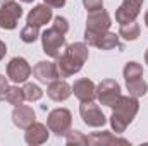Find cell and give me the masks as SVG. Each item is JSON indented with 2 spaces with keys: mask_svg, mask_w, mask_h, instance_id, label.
<instances>
[{
  "mask_svg": "<svg viewBox=\"0 0 148 146\" xmlns=\"http://www.w3.org/2000/svg\"><path fill=\"white\" fill-rule=\"evenodd\" d=\"M90 57V50L86 43H71L66 46V50L57 57V69L60 77H71L74 74H77L84 62Z\"/></svg>",
  "mask_w": 148,
  "mask_h": 146,
  "instance_id": "6da1fadb",
  "label": "cell"
},
{
  "mask_svg": "<svg viewBox=\"0 0 148 146\" xmlns=\"http://www.w3.org/2000/svg\"><path fill=\"white\" fill-rule=\"evenodd\" d=\"M140 110V103L138 98L127 95V96H119V100L114 103L112 107V115H110V126L112 131L115 134H122L127 126L134 120L136 113Z\"/></svg>",
  "mask_w": 148,
  "mask_h": 146,
  "instance_id": "7a4b0ae2",
  "label": "cell"
},
{
  "mask_svg": "<svg viewBox=\"0 0 148 146\" xmlns=\"http://www.w3.org/2000/svg\"><path fill=\"white\" fill-rule=\"evenodd\" d=\"M112 19L109 12L102 7L98 10H91L88 12L86 17V29H84V41L88 46H97L98 40L103 36L109 29H110Z\"/></svg>",
  "mask_w": 148,
  "mask_h": 146,
  "instance_id": "3957f363",
  "label": "cell"
},
{
  "mask_svg": "<svg viewBox=\"0 0 148 146\" xmlns=\"http://www.w3.org/2000/svg\"><path fill=\"white\" fill-rule=\"evenodd\" d=\"M47 126L55 136H66L73 126V113L67 108H53L47 117Z\"/></svg>",
  "mask_w": 148,
  "mask_h": 146,
  "instance_id": "277c9868",
  "label": "cell"
},
{
  "mask_svg": "<svg viewBox=\"0 0 148 146\" xmlns=\"http://www.w3.org/2000/svg\"><path fill=\"white\" fill-rule=\"evenodd\" d=\"M41 46H43V52L52 57V59H57L67 46L66 43V35H62L60 31H57L55 28H50V29H45L43 35H41Z\"/></svg>",
  "mask_w": 148,
  "mask_h": 146,
  "instance_id": "5b68a950",
  "label": "cell"
},
{
  "mask_svg": "<svg viewBox=\"0 0 148 146\" xmlns=\"http://www.w3.org/2000/svg\"><path fill=\"white\" fill-rule=\"evenodd\" d=\"M121 96V84L114 79H103L97 86V100L103 107H114V103Z\"/></svg>",
  "mask_w": 148,
  "mask_h": 146,
  "instance_id": "8992f818",
  "label": "cell"
},
{
  "mask_svg": "<svg viewBox=\"0 0 148 146\" xmlns=\"http://www.w3.org/2000/svg\"><path fill=\"white\" fill-rule=\"evenodd\" d=\"M23 16V7L19 2H5L0 5V28L2 29H16L17 23Z\"/></svg>",
  "mask_w": 148,
  "mask_h": 146,
  "instance_id": "52a82bcc",
  "label": "cell"
},
{
  "mask_svg": "<svg viewBox=\"0 0 148 146\" xmlns=\"http://www.w3.org/2000/svg\"><path fill=\"white\" fill-rule=\"evenodd\" d=\"M31 74H33V69L24 57H14L7 64V77L16 84L26 83Z\"/></svg>",
  "mask_w": 148,
  "mask_h": 146,
  "instance_id": "ba28073f",
  "label": "cell"
},
{
  "mask_svg": "<svg viewBox=\"0 0 148 146\" xmlns=\"http://www.w3.org/2000/svg\"><path fill=\"white\" fill-rule=\"evenodd\" d=\"M79 115L88 127H102L107 122L103 112L98 105H95V102H83L79 107Z\"/></svg>",
  "mask_w": 148,
  "mask_h": 146,
  "instance_id": "9c48e42d",
  "label": "cell"
},
{
  "mask_svg": "<svg viewBox=\"0 0 148 146\" xmlns=\"http://www.w3.org/2000/svg\"><path fill=\"white\" fill-rule=\"evenodd\" d=\"M145 0H122L119 9L115 10V21L119 24H126L131 21H136V17L141 12V5Z\"/></svg>",
  "mask_w": 148,
  "mask_h": 146,
  "instance_id": "30bf717a",
  "label": "cell"
},
{
  "mask_svg": "<svg viewBox=\"0 0 148 146\" xmlns=\"http://www.w3.org/2000/svg\"><path fill=\"white\" fill-rule=\"evenodd\" d=\"M73 93L81 103L83 102H93L97 98V84L88 77H81V79L74 81Z\"/></svg>",
  "mask_w": 148,
  "mask_h": 146,
  "instance_id": "8fae6325",
  "label": "cell"
},
{
  "mask_svg": "<svg viewBox=\"0 0 148 146\" xmlns=\"http://www.w3.org/2000/svg\"><path fill=\"white\" fill-rule=\"evenodd\" d=\"M33 76L36 77L40 83H43V84H50L52 81L60 77L57 64L50 62V60H40L36 65L33 67Z\"/></svg>",
  "mask_w": 148,
  "mask_h": 146,
  "instance_id": "7c38bea8",
  "label": "cell"
},
{
  "mask_svg": "<svg viewBox=\"0 0 148 146\" xmlns=\"http://www.w3.org/2000/svg\"><path fill=\"white\" fill-rule=\"evenodd\" d=\"M35 120H36V113L29 105H23L21 103V105L14 107V110H12V122H14L16 127L26 131Z\"/></svg>",
  "mask_w": 148,
  "mask_h": 146,
  "instance_id": "4fadbf2b",
  "label": "cell"
},
{
  "mask_svg": "<svg viewBox=\"0 0 148 146\" xmlns=\"http://www.w3.org/2000/svg\"><path fill=\"white\" fill-rule=\"evenodd\" d=\"M48 136H50V129L48 126L45 124H40V122H33L26 132H24V141L28 143L29 146H35V145H43L48 141Z\"/></svg>",
  "mask_w": 148,
  "mask_h": 146,
  "instance_id": "5bb4252c",
  "label": "cell"
},
{
  "mask_svg": "<svg viewBox=\"0 0 148 146\" xmlns=\"http://www.w3.org/2000/svg\"><path fill=\"white\" fill-rule=\"evenodd\" d=\"M53 17V9L47 3H40V5H35L29 14H28V19L26 23L31 24V26H43L47 23H50V19Z\"/></svg>",
  "mask_w": 148,
  "mask_h": 146,
  "instance_id": "9a60e30c",
  "label": "cell"
},
{
  "mask_svg": "<svg viewBox=\"0 0 148 146\" xmlns=\"http://www.w3.org/2000/svg\"><path fill=\"white\" fill-rule=\"evenodd\" d=\"M88 145L91 146H114V145H124L129 146V141L119 136H114L109 131H100V132H91L88 136Z\"/></svg>",
  "mask_w": 148,
  "mask_h": 146,
  "instance_id": "2e32d148",
  "label": "cell"
},
{
  "mask_svg": "<svg viewBox=\"0 0 148 146\" xmlns=\"http://www.w3.org/2000/svg\"><path fill=\"white\" fill-rule=\"evenodd\" d=\"M73 95V86H69L64 79H55L47 86V96L53 102H66Z\"/></svg>",
  "mask_w": 148,
  "mask_h": 146,
  "instance_id": "e0dca14e",
  "label": "cell"
},
{
  "mask_svg": "<svg viewBox=\"0 0 148 146\" xmlns=\"http://www.w3.org/2000/svg\"><path fill=\"white\" fill-rule=\"evenodd\" d=\"M140 33H141L140 24H138L136 21H131V23L121 24V28H119V33H117V35H119L121 38H124L126 41H134V40H138Z\"/></svg>",
  "mask_w": 148,
  "mask_h": 146,
  "instance_id": "ac0fdd59",
  "label": "cell"
},
{
  "mask_svg": "<svg viewBox=\"0 0 148 146\" xmlns=\"http://www.w3.org/2000/svg\"><path fill=\"white\" fill-rule=\"evenodd\" d=\"M0 98L5 100L9 105H14V107L21 105V103L26 100V98H24V93H23V88H19V86H9L7 91H5Z\"/></svg>",
  "mask_w": 148,
  "mask_h": 146,
  "instance_id": "d6986e66",
  "label": "cell"
},
{
  "mask_svg": "<svg viewBox=\"0 0 148 146\" xmlns=\"http://www.w3.org/2000/svg\"><path fill=\"white\" fill-rule=\"evenodd\" d=\"M126 88H127L129 95L134 96V98H141V96H145L147 91H148L147 83H145L141 77H140V79H134V81H127V83H126Z\"/></svg>",
  "mask_w": 148,
  "mask_h": 146,
  "instance_id": "ffe728a7",
  "label": "cell"
},
{
  "mask_svg": "<svg viewBox=\"0 0 148 146\" xmlns=\"http://www.w3.org/2000/svg\"><path fill=\"white\" fill-rule=\"evenodd\" d=\"M124 79H126V83L127 81H134V79H140L141 76H143V67H141V64H138V62H127L126 65H124Z\"/></svg>",
  "mask_w": 148,
  "mask_h": 146,
  "instance_id": "44dd1931",
  "label": "cell"
},
{
  "mask_svg": "<svg viewBox=\"0 0 148 146\" xmlns=\"http://www.w3.org/2000/svg\"><path fill=\"white\" fill-rule=\"evenodd\" d=\"M117 46H119V35L110 33V31H107L97 43V48H100V50H112Z\"/></svg>",
  "mask_w": 148,
  "mask_h": 146,
  "instance_id": "7402d4cb",
  "label": "cell"
},
{
  "mask_svg": "<svg viewBox=\"0 0 148 146\" xmlns=\"http://www.w3.org/2000/svg\"><path fill=\"white\" fill-rule=\"evenodd\" d=\"M23 93H24V98L28 102H38L41 96H43V91L38 84H33V83H26L24 88H23Z\"/></svg>",
  "mask_w": 148,
  "mask_h": 146,
  "instance_id": "603a6c76",
  "label": "cell"
},
{
  "mask_svg": "<svg viewBox=\"0 0 148 146\" xmlns=\"http://www.w3.org/2000/svg\"><path fill=\"white\" fill-rule=\"evenodd\" d=\"M66 143L69 146H84L88 145V136H84L81 131H71L66 134Z\"/></svg>",
  "mask_w": 148,
  "mask_h": 146,
  "instance_id": "cb8c5ba5",
  "label": "cell"
},
{
  "mask_svg": "<svg viewBox=\"0 0 148 146\" xmlns=\"http://www.w3.org/2000/svg\"><path fill=\"white\" fill-rule=\"evenodd\" d=\"M21 40L24 43H35L38 38H40V31H38V26H31V24H26L23 29H21Z\"/></svg>",
  "mask_w": 148,
  "mask_h": 146,
  "instance_id": "d4e9b609",
  "label": "cell"
},
{
  "mask_svg": "<svg viewBox=\"0 0 148 146\" xmlns=\"http://www.w3.org/2000/svg\"><path fill=\"white\" fill-rule=\"evenodd\" d=\"M52 28H55L57 31H60L62 35H66V33L69 31V23H67L66 17L57 16V17H53V26H52Z\"/></svg>",
  "mask_w": 148,
  "mask_h": 146,
  "instance_id": "484cf974",
  "label": "cell"
},
{
  "mask_svg": "<svg viewBox=\"0 0 148 146\" xmlns=\"http://www.w3.org/2000/svg\"><path fill=\"white\" fill-rule=\"evenodd\" d=\"M83 5H84V9L88 12H91V10L102 9L103 7V0H83Z\"/></svg>",
  "mask_w": 148,
  "mask_h": 146,
  "instance_id": "4316f807",
  "label": "cell"
},
{
  "mask_svg": "<svg viewBox=\"0 0 148 146\" xmlns=\"http://www.w3.org/2000/svg\"><path fill=\"white\" fill-rule=\"evenodd\" d=\"M47 5H50L52 9H60L66 5V0H43Z\"/></svg>",
  "mask_w": 148,
  "mask_h": 146,
  "instance_id": "83f0119b",
  "label": "cell"
},
{
  "mask_svg": "<svg viewBox=\"0 0 148 146\" xmlns=\"http://www.w3.org/2000/svg\"><path fill=\"white\" fill-rule=\"evenodd\" d=\"M7 88H9V81H7V77H5V76H2V74H0V96L7 91Z\"/></svg>",
  "mask_w": 148,
  "mask_h": 146,
  "instance_id": "f1b7e54d",
  "label": "cell"
},
{
  "mask_svg": "<svg viewBox=\"0 0 148 146\" xmlns=\"http://www.w3.org/2000/svg\"><path fill=\"white\" fill-rule=\"evenodd\" d=\"M5 53H7V45H5V43L0 40V60L5 57Z\"/></svg>",
  "mask_w": 148,
  "mask_h": 146,
  "instance_id": "f546056e",
  "label": "cell"
},
{
  "mask_svg": "<svg viewBox=\"0 0 148 146\" xmlns=\"http://www.w3.org/2000/svg\"><path fill=\"white\" fill-rule=\"evenodd\" d=\"M145 24H147V28H148V10L145 12Z\"/></svg>",
  "mask_w": 148,
  "mask_h": 146,
  "instance_id": "4dcf8cb0",
  "label": "cell"
},
{
  "mask_svg": "<svg viewBox=\"0 0 148 146\" xmlns=\"http://www.w3.org/2000/svg\"><path fill=\"white\" fill-rule=\"evenodd\" d=\"M19 2H23V3H33V0H19Z\"/></svg>",
  "mask_w": 148,
  "mask_h": 146,
  "instance_id": "1f68e13d",
  "label": "cell"
},
{
  "mask_svg": "<svg viewBox=\"0 0 148 146\" xmlns=\"http://www.w3.org/2000/svg\"><path fill=\"white\" fill-rule=\"evenodd\" d=\"M145 62L148 64V50H147V53H145Z\"/></svg>",
  "mask_w": 148,
  "mask_h": 146,
  "instance_id": "d6a6232c",
  "label": "cell"
},
{
  "mask_svg": "<svg viewBox=\"0 0 148 146\" xmlns=\"http://www.w3.org/2000/svg\"><path fill=\"white\" fill-rule=\"evenodd\" d=\"M5 2H10V0H0V5H2V3H5Z\"/></svg>",
  "mask_w": 148,
  "mask_h": 146,
  "instance_id": "836d02e7",
  "label": "cell"
}]
</instances>
